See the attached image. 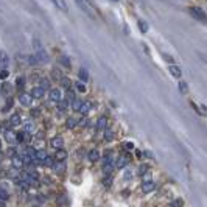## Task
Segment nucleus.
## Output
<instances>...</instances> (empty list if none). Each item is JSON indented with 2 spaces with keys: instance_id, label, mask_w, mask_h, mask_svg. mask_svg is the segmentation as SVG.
Wrapping results in <instances>:
<instances>
[{
  "instance_id": "f257e3e1",
  "label": "nucleus",
  "mask_w": 207,
  "mask_h": 207,
  "mask_svg": "<svg viewBox=\"0 0 207 207\" xmlns=\"http://www.w3.org/2000/svg\"><path fill=\"white\" fill-rule=\"evenodd\" d=\"M76 5L81 8L83 13H86L90 19H97L98 14H97V10L94 6V3H92V0H76Z\"/></svg>"
},
{
  "instance_id": "f03ea898",
  "label": "nucleus",
  "mask_w": 207,
  "mask_h": 207,
  "mask_svg": "<svg viewBox=\"0 0 207 207\" xmlns=\"http://www.w3.org/2000/svg\"><path fill=\"white\" fill-rule=\"evenodd\" d=\"M3 134H5V140H6L10 145L17 143V132H14L13 129H5Z\"/></svg>"
},
{
  "instance_id": "7ed1b4c3",
  "label": "nucleus",
  "mask_w": 207,
  "mask_h": 207,
  "mask_svg": "<svg viewBox=\"0 0 207 207\" xmlns=\"http://www.w3.org/2000/svg\"><path fill=\"white\" fill-rule=\"evenodd\" d=\"M49 100H50V101H55V103H59V101L62 100L61 90H59V89H50V90H49Z\"/></svg>"
},
{
  "instance_id": "20e7f679",
  "label": "nucleus",
  "mask_w": 207,
  "mask_h": 207,
  "mask_svg": "<svg viewBox=\"0 0 207 207\" xmlns=\"http://www.w3.org/2000/svg\"><path fill=\"white\" fill-rule=\"evenodd\" d=\"M129 157H131V156H129ZM129 157H128V156H125V154H123V156H119V157H117V160H115V168H117V170L125 168V167L129 164Z\"/></svg>"
},
{
  "instance_id": "39448f33",
  "label": "nucleus",
  "mask_w": 207,
  "mask_h": 207,
  "mask_svg": "<svg viewBox=\"0 0 207 207\" xmlns=\"http://www.w3.org/2000/svg\"><path fill=\"white\" fill-rule=\"evenodd\" d=\"M19 103L24 104V106H31V103H33V95L22 92V94L19 95Z\"/></svg>"
},
{
  "instance_id": "423d86ee",
  "label": "nucleus",
  "mask_w": 207,
  "mask_h": 207,
  "mask_svg": "<svg viewBox=\"0 0 207 207\" xmlns=\"http://www.w3.org/2000/svg\"><path fill=\"white\" fill-rule=\"evenodd\" d=\"M190 13H192V16H193L195 19H198V20H205V13H204L199 6H192V8H190Z\"/></svg>"
},
{
  "instance_id": "0eeeda50",
  "label": "nucleus",
  "mask_w": 207,
  "mask_h": 207,
  "mask_svg": "<svg viewBox=\"0 0 207 207\" xmlns=\"http://www.w3.org/2000/svg\"><path fill=\"white\" fill-rule=\"evenodd\" d=\"M62 145H64V139H62V137H59V135L53 137V139L50 140V146H52V148H55V150L62 148Z\"/></svg>"
},
{
  "instance_id": "6e6552de",
  "label": "nucleus",
  "mask_w": 207,
  "mask_h": 207,
  "mask_svg": "<svg viewBox=\"0 0 207 207\" xmlns=\"http://www.w3.org/2000/svg\"><path fill=\"white\" fill-rule=\"evenodd\" d=\"M154 189H156V182H153V181H146V182L142 184V192L143 193H151Z\"/></svg>"
},
{
  "instance_id": "1a4fd4ad",
  "label": "nucleus",
  "mask_w": 207,
  "mask_h": 207,
  "mask_svg": "<svg viewBox=\"0 0 207 207\" xmlns=\"http://www.w3.org/2000/svg\"><path fill=\"white\" fill-rule=\"evenodd\" d=\"M65 159H67V151L62 150V148L56 150V153H55V160L56 162H64Z\"/></svg>"
},
{
  "instance_id": "9d476101",
  "label": "nucleus",
  "mask_w": 207,
  "mask_h": 207,
  "mask_svg": "<svg viewBox=\"0 0 207 207\" xmlns=\"http://www.w3.org/2000/svg\"><path fill=\"white\" fill-rule=\"evenodd\" d=\"M52 3H53L56 8H59L61 11H64V13L68 11V6H67V2H65V0H52Z\"/></svg>"
},
{
  "instance_id": "9b49d317",
  "label": "nucleus",
  "mask_w": 207,
  "mask_h": 207,
  "mask_svg": "<svg viewBox=\"0 0 207 207\" xmlns=\"http://www.w3.org/2000/svg\"><path fill=\"white\" fill-rule=\"evenodd\" d=\"M11 164H13V167H14V168L20 170L22 167H24V159L19 157V156H14V157H11Z\"/></svg>"
},
{
  "instance_id": "f8f14e48",
  "label": "nucleus",
  "mask_w": 207,
  "mask_h": 207,
  "mask_svg": "<svg viewBox=\"0 0 207 207\" xmlns=\"http://www.w3.org/2000/svg\"><path fill=\"white\" fill-rule=\"evenodd\" d=\"M44 94H45V89H44L42 86L33 87V90H31V95H33V98H41Z\"/></svg>"
},
{
  "instance_id": "ddd939ff",
  "label": "nucleus",
  "mask_w": 207,
  "mask_h": 207,
  "mask_svg": "<svg viewBox=\"0 0 207 207\" xmlns=\"http://www.w3.org/2000/svg\"><path fill=\"white\" fill-rule=\"evenodd\" d=\"M87 159L90 160V162H97V160L100 159V151L98 150H90L87 153Z\"/></svg>"
},
{
  "instance_id": "4468645a",
  "label": "nucleus",
  "mask_w": 207,
  "mask_h": 207,
  "mask_svg": "<svg viewBox=\"0 0 207 207\" xmlns=\"http://www.w3.org/2000/svg\"><path fill=\"white\" fill-rule=\"evenodd\" d=\"M36 59H37V62H47L49 59H47V53L44 52V49H41V50H36Z\"/></svg>"
},
{
  "instance_id": "2eb2a0df",
  "label": "nucleus",
  "mask_w": 207,
  "mask_h": 207,
  "mask_svg": "<svg viewBox=\"0 0 207 207\" xmlns=\"http://www.w3.org/2000/svg\"><path fill=\"white\" fill-rule=\"evenodd\" d=\"M47 157H49V154H47V151H45V150H37L36 154H34V159L39 160V162H44Z\"/></svg>"
},
{
  "instance_id": "dca6fc26",
  "label": "nucleus",
  "mask_w": 207,
  "mask_h": 207,
  "mask_svg": "<svg viewBox=\"0 0 207 207\" xmlns=\"http://www.w3.org/2000/svg\"><path fill=\"white\" fill-rule=\"evenodd\" d=\"M106 126H107V119L103 115V117H100V119L97 120V129H98V131H104Z\"/></svg>"
},
{
  "instance_id": "f3484780",
  "label": "nucleus",
  "mask_w": 207,
  "mask_h": 207,
  "mask_svg": "<svg viewBox=\"0 0 207 207\" xmlns=\"http://www.w3.org/2000/svg\"><path fill=\"white\" fill-rule=\"evenodd\" d=\"M22 123V120H20V115H19V114H13V115H11V119H10V126H19Z\"/></svg>"
},
{
  "instance_id": "a211bd4d",
  "label": "nucleus",
  "mask_w": 207,
  "mask_h": 207,
  "mask_svg": "<svg viewBox=\"0 0 207 207\" xmlns=\"http://www.w3.org/2000/svg\"><path fill=\"white\" fill-rule=\"evenodd\" d=\"M114 168H115V162H106V164H103V171H104L106 176L111 174Z\"/></svg>"
},
{
  "instance_id": "6ab92c4d",
  "label": "nucleus",
  "mask_w": 207,
  "mask_h": 207,
  "mask_svg": "<svg viewBox=\"0 0 207 207\" xmlns=\"http://www.w3.org/2000/svg\"><path fill=\"white\" fill-rule=\"evenodd\" d=\"M168 70H170V73H171L174 78H181V75H182L181 68H179L178 65H174V64H171V65H170V68H168Z\"/></svg>"
},
{
  "instance_id": "aec40b11",
  "label": "nucleus",
  "mask_w": 207,
  "mask_h": 207,
  "mask_svg": "<svg viewBox=\"0 0 207 207\" xmlns=\"http://www.w3.org/2000/svg\"><path fill=\"white\" fill-rule=\"evenodd\" d=\"M8 62H10L8 53H6V52H3V50H0V65L5 67V65H8Z\"/></svg>"
},
{
  "instance_id": "412c9836",
  "label": "nucleus",
  "mask_w": 207,
  "mask_h": 207,
  "mask_svg": "<svg viewBox=\"0 0 207 207\" xmlns=\"http://www.w3.org/2000/svg\"><path fill=\"white\" fill-rule=\"evenodd\" d=\"M114 137H115V132H114L112 129H104V140L106 142H112L114 140Z\"/></svg>"
},
{
  "instance_id": "4be33fe9",
  "label": "nucleus",
  "mask_w": 207,
  "mask_h": 207,
  "mask_svg": "<svg viewBox=\"0 0 207 207\" xmlns=\"http://www.w3.org/2000/svg\"><path fill=\"white\" fill-rule=\"evenodd\" d=\"M89 111H90V103H89V101H83V106H81V109H80V114H83V115H87Z\"/></svg>"
},
{
  "instance_id": "5701e85b",
  "label": "nucleus",
  "mask_w": 207,
  "mask_h": 207,
  "mask_svg": "<svg viewBox=\"0 0 207 207\" xmlns=\"http://www.w3.org/2000/svg\"><path fill=\"white\" fill-rule=\"evenodd\" d=\"M59 81H61V86H62L64 89H67V90L72 87V81H70V78H65V76H62Z\"/></svg>"
},
{
  "instance_id": "b1692460",
  "label": "nucleus",
  "mask_w": 207,
  "mask_h": 207,
  "mask_svg": "<svg viewBox=\"0 0 207 207\" xmlns=\"http://www.w3.org/2000/svg\"><path fill=\"white\" fill-rule=\"evenodd\" d=\"M76 125H78V120H76L75 117H68V119H67V128H68V129H73Z\"/></svg>"
},
{
  "instance_id": "393cba45",
  "label": "nucleus",
  "mask_w": 207,
  "mask_h": 207,
  "mask_svg": "<svg viewBox=\"0 0 207 207\" xmlns=\"http://www.w3.org/2000/svg\"><path fill=\"white\" fill-rule=\"evenodd\" d=\"M78 76H80V81H83V83H87V80H89V73H87V70H84V68L80 70Z\"/></svg>"
},
{
  "instance_id": "a878e982",
  "label": "nucleus",
  "mask_w": 207,
  "mask_h": 207,
  "mask_svg": "<svg viewBox=\"0 0 207 207\" xmlns=\"http://www.w3.org/2000/svg\"><path fill=\"white\" fill-rule=\"evenodd\" d=\"M81 106H83V101H81L80 98H75V100L72 101V109H73V111H78V112H80Z\"/></svg>"
},
{
  "instance_id": "bb28decb",
  "label": "nucleus",
  "mask_w": 207,
  "mask_h": 207,
  "mask_svg": "<svg viewBox=\"0 0 207 207\" xmlns=\"http://www.w3.org/2000/svg\"><path fill=\"white\" fill-rule=\"evenodd\" d=\"M178 87H179V92H181V94H184V95H186L187 92H189V86H187V83H186V81H181Z\"/></svg>"
},
{
  "instance_id": "cd10ccee",
  "label": "nucleus",
  "mask_w": 207,
  "mask_h": 207,
  "mask_svg": "<svg viewBox=\"0 0 207 207\" xmlns=\"http://www.w3.org/2000/svg\"><path fill=\"white\" fill-rule=\"evenodd\" d=\"M8 198H10L8 192H6L5 189H2V187H0V204H2V202H5Z\"/></svg>"
},
{
  "instance_id": "c85d7f7f",
  "label": "nucleus",
  "mask_w": 207,
  "mask_h": 207,
  "mask_svg": "<svg viewBox=\"0 0 207 207\" xmlns=\"http://www.w3.org/2000/svg\"><path fill=\"white\" fill-rule=\"evenodd\" d=\"M137 25H139V28H140L142 33H146L148 31V24H146L145 20H139V22H137Z\"/></svg>"
},
{
  "instance_id": "c756f323",
  "label": "nucleus",
  "mask_w": 207,
  "mask_h": 207,
  "mask_svg": "<svg viewBox=\"0 0 207 207\" xmlns=\"http://www.w3.org/2000/svg\"><path fill=\"white\" fill-rule=\"evenodd\" d=\"M24 86H25V78H17L16 80V87L19 89V90H22V89H24Z\"/></svg>"
},
{
  "instance_id": "7c9ffc66",
  "label": "nucleus",
  "mask_w": 207,
  "mask_h": 207,
  "mask_svg": "<svg viewBox=\"0 0 207 207\" xmlns=\"http://www.w3.org/2000/svg\"><path fill=\"white\" fill-rule=\"evenodd\" d=\"M59 61H61V64H62L64 67L70 68V59H68L67 56H61V58H59Z\"/></svg>"
},
{
  "instance_id": "2f4dec72",
  "label": "nucleus",
  "mask_w": 207,
  "mask_h": 207,
  "mask_svg": "<svg viewBox=\"0 0 207 207\" xmlns=\"http://www.w3.org/2000/svg\"><path fill=\"white\" fill-rule=\"evenodd\" d=\"M41 86L45 89V90H50V81L47 78H41Z\"/></svg>"
},
{
  "instance_id": "473e14b6",
  "label": "nucleus",
  "mask_w": 207,
  "mask_h": 207,
  "mask_svg": "<svg viewBox=\"0 0 207 207\" xmlns=\"http://www.w3.org/2000/svg\"><path fill=\"white\" fill-rule=\"evenodd\" d=\"M67 106H68V101H67V100H64V101L61 100V101H59V107H58V109H59V111H65V109H67Z\"/></svg>"
},
{
  "instance_id": "72a5a7b5",
  "label": "nucleus",
  "mask_w": 207,
  "mask_h": 207,
  "mask_svg": "<svg viewBox=\"0 0 207 207\" xmlns=\"http://www.w3.org/2000/svg\"><path fill=\"white\" fill-rule=\"evenodd\" d=\"M13 103H14V101H13V98H8V100H6V107H3V112L10 111V109L13 107Z\"/></svg>"
},
{
  "instance_id": "f704fd0d",
  "label": "nucleus",
  "mask_w": 207,
  "mask_h": 207,
  "mask_svg": "<svg viewBox=\"0 0 207 207\" xmlns=\"http://www.w3.org/2000/svg\"><path fill=\"white\" fill-rule=\"evenodd\" d=\"M123 145V148L126 150V151H132L134 150V145L131 143V142H125V143H122Z\"/></svg>"
},
{
  "instance_id": "c9c22d12",
  "label": "nucleus",
  "mask_w": 207,
  "mask_h": 207,
  "mask_svg": "<svg viewBox=\"0 0 207 207\" xmlns=\"http://www.w3.org/2000/svg\"><path fill=\"white\" fill-rule=\"evenodd\" d=\"M146 170H148V165H140V167H139V171H137V173H139V174L142 176V174H145V173H146Z\"/></svg>"
},
{
  "instance_id": "e433bc0d",
  "label": "nucleus",
  "mask_w": 207,
  "mask_h": 207,
  "mask_svg": "<svg viewBox=\"0 0 207 207\" xmlns=\"http://www.w3.org/2000/svg\"><path fill=\"white\" fill-rule=\"evenodd\" d=\"M8 75H10V72L5 68V70H2V72H0V80H6V78H8Z\"/></svg>"
},
{
  "instance_id": "4c0bfd02",
  "label": "nucleus",
  "mask_w": 207,
  "mask_h": 207,
  "mask_svg": "<svg viewBox=\"0 0 207 207\" xmlns=\"http://www.w3.org/2000/svg\"><path fill=\"white\" fill-rule=\"evenodd\" d=\"M76 89H78L80 92H84V90H86V87H84L83 81H78V83H76Z\"/></svg>"
},
{
  "instance_id": "58836bf2",
  "label": "nucleus",
  "mask_w": 207,
  "mask_h": 207,
  "mask_svg": "<svg viewBox=\"0 0 207 207\" xmlns=\"http://www.w3.org/2000/svg\"><path fill=\"white\" fill-rule=\"evenodd\" d=\"M33 128H34L33 122H25V129H27V131H31Z\"/></svg>"
},
{
  "instance_id": "ea45409f",
  "label": "nucleus",
  "mask_w": 207,
  "mask_h": 207,
  "mask_svg": "<svg viewBox=\"0 0 207 207\" xmlns=\"http://www.w3.org/2000/svg\"><path fill=\"white\" fill-rule=\"evenodd\" d=\"M111 182H112V176H111V174H107V178H106V181H104L103 184H104L106 187H109V186H111Z\"/></svg>"
},
{
  "instance_id": "a19ab883",
  "label": "nucleus",
  "mask_w": 207,
  "mask_h": 207,
  "mask_svg": "<svg viewBox=\"0 0 207 207\" xmlns=\"http://www.w3.org/2000/svg\"><path fill=\"white\" fill-rule=\"evenodd\" d=\"M184 204V201L182 199H174L173 202H171V205H174V207H178V205H182Z\"/></svg>"
},
{
  "instance_id": "79ce46f5",
  "label": "nucleus",
  "mask_w": 207,
  "mask_h": 207,
  "mask_svg": "<svg viewBox=\"0 0 207 207\" xmlns=\"http://www.w3.org/2000/svg\"><path fill=\"white\" fill-rule=\"evenodd\" d=\"M42 164H45V165H52V164H53V159L49 156V157H47V159H45L44 162H42Z\"/></svg>"
},
{
  "instance_id": "37998d69",
  "label": "nucleus",
  "mask_w": 207,
  "mask_h": 207,
  "mask_svg": "<svg viewBox=\"0 0 207 207\" xmlns=\"http://www.w3.org/2000/svg\"><path fill=\"white\" fill-rule=\"evenodd\" d=\"M67 97H68V100H72V101L76 98V97H75V92H72V90H68V95H67Z\"/></svg>"
},
{
  "instance_id": "c03bdc74",
  "label": "nucleus",
  "mask_w": 207,
  "mask_h": 207,
  "mask_svg": "<svg viewBox=\"0 0 207 207\" xmlns=\"http://www.w3.org/2000/svg\"><path fill=\"white\" fill-rule=\"evenodd\" d=\"M24 137H25L24 132H17V142H22V140H24Z\"/></svg>"
},
{
  "instance_id": "a18cd8bd",
  "label": "nucleus",
  "mask_w": 207,
  "mask_h": 207,
  "mask_svg": "<svg viewBox=\"0 0 207 207\" xmlns=\"http://www.w3.org/2000/svg\"><path fill=\"white\" fill-rule=\"evenodd\" d=\"M128 178H129V179L132 178V173H131V171H126V173H125V179H128Z\"/></svg>"
},
{
  "instance_id": "49530a36",
  "label": "nucleus",
  "mask_w": 207,
  "mask_h": 207,
  "mask_svg": "<svg viewBox=\"0 0 207 207\" xmlns=\"http://www.w3.org/2000/svg\"><path fill=\"white\" fill-rule=\"evenodd\" d=\"M165 61H168V62H173V58H171V56H167V55H165Z\"/></svg>"
},
{
  "instance_id": "de8ad7c7",
  "label": "nucleus",
  "mask_w": 207,
  "mask_h": 207,
  "mask_svg": "<svg viewBox=\"0 0 207 207\" xmlns=\"http://www.w3.org/2000/svg\"><path fill=\"white\" fill-rule=\"evenodd\" d=\"M0 150H2V140H0Z\"/></svg>"
},
{
  "instance_id": "09e8293b",
  "label": "nucleus",
  "mask_w": 207,
  "mask_h": 207,
  "mask_svg": "<svg viewBox=\"0 0 207 207\" xmlns=\"http://www.w3.org/2000/svg\"><path fill=\"white\" fill-rule=\"evenodd\" d=\"M112 2H119V0H112Z\"/></svg>"
}]
</instances>
